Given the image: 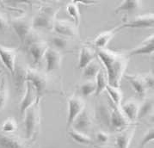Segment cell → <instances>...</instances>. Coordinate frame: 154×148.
Instances as JSON below:
<instances>
[{
  "mask_svg": "<svg viewBox=\"0 0 154 148\" xmlns=\"http://www.w3.org/2000/svg\"><path fill=\"white\" fill-rule=\"evenodd\" d=\"M66 12L73 19L74 24L76 27H79L80 23V12L79 8L76 2H70L66 5Z\"/></svg>",
  "mask_w": 154,
  "mask_h": 148,
  "instance_id": "32",
  "label": "cell"
},
{
  "mask_svg": "<svg viewBox=\"0 0 154 148\" xmlns=\"http://www.w3.org/2000/svg\"><path fill=\"white\" fill-rule=\"evenodd\" d=\"M85 107V103L84 99L81 98L79 96L72 95L68 97V115L66 120V130H68L73 123L74 120L78 117L84 108Z\"/></svg>",
  "mask_w": 154,
  "mask_h": 148,
  "instance_id": "9",
  "label": "cell"
},
{
  "mask_svg": "<svg viewBox=\"0 0 154 148\" xmlns=\"http://www.w3.org/2000/svg\"><path fill=\"white\" fill-rule=\"evenodd\" d=\"M109 140H110L109 134L103 130L97 131L95 134V141L98 144V146H105L109 143Z\"/></svg>",
  "mask_w": 154,
  "mask_h": 148,
  "instance_id": "34",
  "label": "cell"
},
{
  "mask_svg": "<svg viewBox=\"0 0 154 148\" xmlns=\"http://www.w3.org/2000/svg\"><path fill=\"white\" fill-rule=\"evenodd\" d=\"M124 78L128 81L133 89L140 97L145 98L147 96L148 89L143 80V77L140 74H128L125 73Z\"/></svg>",
  "mask_w": 154,
  "mask_h": 148,
  "instance_id": "17",
  "label": "cell"
},
{
  "mask_svg": "<svg viewBox=\"0 0 154 148\" xmlns=\"http://www.w3.org/2000/svg\"><path fill=\"white\" fill-rule=\"evenodd\" d=\"M53 29L54 30L56 35L66 37L69 39H74L79 36L78 27L68 20L64 19H56Z\"/></svg>",
  "mask_w": 154,
  "mask_h": 148,
  "instance_id": "11",
  "label": "cell"
},
{
  "mask_svg": "<svg viewBox=\"0 0 154 148\" xmlns=\"http://www.w3.org/2000/svg\"><path fill=\"white\" fill-rule=\"evenodd\" d=\"M43 60H45V62H46L45 72L48 74L53 73L54 71L60 69L61 66L62 53L57 51L51 47H48L45 53Z\"/></svg>",
  "mask_w": 154,
  "mask_h": 148,
  "instance_id": "13",
  "label": "cell"
},
{
  "mask_svg": "<svg viewBox=\"0 0 154 148\" xmlns=\"http://www.w3.org/2000/svg\"><path fill=\"white\" fill-rule=\"evenodd\" d=\"M0 148H29L25 142L15 134L0 131Z\"/></svg>",
  "mask_w": 154,
  "mask_h": 148,
  "instance_id": "15",
  "label": "cell"
},
{
  "mask_svg": "<svg viewBox=\"0 0 154 148\" xmlns=\"http://www.w3.org/2000/svg\"><path fill=\"white\" fill-rule=\"evenodd\" d=\"M27 68L24 66H16L13 79L17 92L18 94H22L25 91L27 84Z\"/></svg>",
  "mask_w": 154,
  "mask_h": 148,
  "instance_id": "20",
  "label": "cell"
},
{
  "mask_svg": "<svg viewBox=\"0 0 154 148\" xmlns=\"http://www.w3.org/2000/svg\"><path fill=\"white\" fill-rule=\"evenodd\" d=\"M97 59V53L96 50L91 46H84L82 47L79 52V68L81 71L88 64Z\"/></svg>",
  "mask_w": 154,
  "mask_h": 148,
  "instance_id": "22",
  "label": "cell"
},
{
  "mask_svg": "<svg viewBox=\"0 0 154 148\" xmlns=\"http://www.w3.org/2000/svg\"><path fill=\"white\" fill-rule=\"evenodd\" d=\"M27 81L30 82L35 89L37 98L40 100L48 93H57L52 88L50 74L42 72L37 68H27Z\"/></svg>",
  "mask_w": 154,
  "mask_h": 148,
  "instance_id": "2",
  "label": "cell"
},
{
  "mask_svg": "<svg viewBox=\"0 0 154 148\" xmlns=\"http://www.w3.org/2000/svg\"><path fill=\"white\" fill-rule=\"evenodd\" d=\"M118 31H119L118 27H115L110 30L103 31L100 33L93 40L92 42H91L93 48L95 50L106 48L108 44L109 43V42L114 38Z\"/></svg>",
  "mask_w": 154,
  "mask_h": 148,
  "instance_id": "19",
  "label": "cell"
},
{
  "mask_svg": "<svg viewBox=\"0 0 154 148\" xmlns=\"http://www.w3.org/2000/svg\"><path fill=\"white\" fill-rule=\"evenodd\" d=\"M40 101L37 100L34 104L28 109L24 114V130L26 139L30 142H34L37 139L40 132L41 125V109Z\"/></svg>",
  "mask_w": 154,
  "mask_h": 148,
  "instance_id": "3",
  "label": "cell"
},
{
  "mask_svg": "<svg viewBox=\"0 0 154 148\" xmlns=\"http://www.w3.org/2000/svg\"><path fill=\"white\" fill-rule=\"evenodd\" d=\"M50 43L52 44L53 48H54L60 53L71 49V39L59 35H54L51 37Z\"/></svg>",
  "mask_w": 154,
  "mask_h": 148,
  "instance_id": "25",
  "label": "cell"
},
{
  "mask_svg": "<svg viewBox=\"0 0 154 148\" xmlns=\"http://www.w3.org/2000/svg\"><path fill=\"white\" fill-rule=\"evenodd\" d=\"M105 91L109 94L111 101H112V103L115 104L116 106L121 107V103H122V92L121 89L110 86V85H108L106 86Z\"/></svg>",
  "mask_w": 154,
  "mask_h": 148,
  "instance_id": "31",
  "label": "cell"
},
{
  "mask_svg": "<svg viewBox=\"0 0 154 148\" xmlns=\"http://www.w3.org/2000/svg\"><path fill=\"white\" fill-rule=\"evenodd\" d=\"M67 132L70 137L74 141L77 142L78 144H80V145H94V143H95L94 140L88 134H85L79 132V131H76L72 128H70L67 130Z\"/></svg>",
  "mask_w": 154,
  "mask_h": 148,
  "instance_id": "27",
  "label": "cell"
},
{
  "mask_svg": "<svg viewBox=\"0 0 154 148\" xmlns=\"http://www.w3.org/2000/svg\"><path fill=\"white\" fill-rule=\"evenodd\" d=\"M154 51V35L146 37L141 43L128 53V57L134 55H152Z\"/></svg>",
  "mask_w": 154,
  "mask_h": 148,
  "instance_id": "18",
  "label": "cell"
},
{
  "mask_svg": "<svg viewBox=\"0 0 154 148\" xmlns=\"http://www.w3.org/2000/svg\"><path fill=\"white\" fill-rule=\"evenodd\" d=\"M93 124H94L93 113L89 108L85 106L82 112L78 116V117L74 120L71 128L76 131H79L86 134V133L92 129Z\"/></svg>",
  "mask_w": 154,
  "mask_h": 148,
  "instance_id": "7",
  "label": "cell"
},
{
  "mask_svg": "<svg viewBox=\"0 0 154 148\" xmlns=\"http://www.w3.org/2000/svg\"><path fill=\"white\" fill-rule=\"evenodd\" d=\"M135 126L130 125L128 128L118 132L116 136V148H128L135 134Z\"/></svg>",
  "mask_w": 154,
  "mask_h": 148,
  "instance_id": "16",
  "label": "cell"
},
{
  "mask_svg": "<svg viewBox=\"0 0 154 148\" xmlns=\"http://www.w3.org/2000/svg\"><path fill=\"white\" fill-rule=\"evenodd\" d=\"M96 53L97 58L105 68L108 85L120 88L121 81L126 72V68L129 60L128 54L108 48L96 50Z\"/></svg>",
  "mask_w": 154,
  "mask_h": 148,
  "instance_id": "1",
  "label": "cell"
},
{
  "mask_svg": "<svg viewBox=\"0 0 154 148\" xmlns=\"http://www.w3.org/2000/svg\"><path fill=\"white\" fill-rule=\"evenodd\" d=\"M142 8L141 1H123L118 5L116 10L114 11L115 13H119L121 11H128V12H134L140 10Z\"/></svg>",
  "mask_w": 154,
  "mask_h": 148,
  "instance_id": "26",
  "label": "cell"
},
{
  "mask_svg": "<svg viewBox=\"0 0 154 148\" xmlns=\"http://www.w3.org/2000/svg\"><path fill=\"white\" fill-rule=\"evenodd\" d=\"M79 91L81 98H87L96 92L95 80H85L79 86Z\"/></svg>",
  "mask_w": 154,
  "mask_h": 148,
  "instance_id": "29",
  "label": "cell"
},
{
  "mask_svg": "<svg viewBox=\"0 0 154 148\" xmlns=\"http://www.w3.org/2000/svg\"><path fill=\"white\" fill-rule=\"evenodd\" d=\"M121 110L122 111L124 116L127 117L130 123L135 122L138 117L140 103L135 100H129L123 104H121Z\"/></svg>",
  "mask_w": 154,
  "mask_h": 148,
  "instance_id": "21",
  "label": "cell"
},
{
  "mask_svg": "<svg viewBox=\"0 0 154 148\" xmlns=\"http://www.w3.org/2000/svg\"><path fill=\"white\" fill-rule=\"evenodd\" d=\"M59 11L60 8L56 6H45L40 9V11L32 19L33 29L52 30Z\"/></svg>",
  "mask_w": 154,
  "mask_h": 148,
  "instance_id": "4",
  "label": "cell"
},
{
  "mask_svg": "<svg viewBox=\"0 0 154 148\" xmlns=\"http://www.w3.org/2000/svg\"><path fill=\"white\" fill-rule=\"evenodd\" d=\"M154 139V128H151L150 129H148L146 131V133L145 134V135L143 136V139L141 140V141L139 145V148H145L146 146L147 145L148 143L152 142Z\"/></svg>",
  "mask_w": 154,
  "mask_h": 148,
  "instance_id": "35",
  "label": "cell"
},
{
  "mask_svg": "<svg viewBox=\"0 0 154 148\" xmlns=\"http://www.w3.org/2000/svg\"><path fill=\"white\" fill-rule=\"evenodd\" d=\"M143 77V80L146 84V86L148 90H152L153 89V75L151 73H146V74H143L142 75Z\"/></svg>",
  "mask_w": 154,
  "mask_h": 148,
  "instance_id": "37",
  "label": "cell"
},
{
  "mask_svg": "<svg viewBox=\"0 0 154 148\" xmlns=\"http://www.w3.org/2000/svg\"><path fill=\"white\" fill-rule=\"evenodd\" d=\"M95 83H96V92L95 96L99 97L102 93L106 89V86L108 85V80H107V76L105 72H103L102 69L99 72L98 74L97 75L95 79Z\"/></svg>",
  "mask_w": 154,
  "mask_h": 148,
  "instance_id": "30",
  "label": "cell"
},
{
  "mask_svg": "<svg viewBox=\"0 0 154 148\" xmlns=\"http://www.w3.org/2000/svg\"><path fill=\"white\" fill-rule=\"evenodd\" d=\"M37 100H38V98H37L35 89L32 85V84H31L30 82L27 81L24 95H23V97L21 100L20 105H19L20 114L22 116H24L26 110L28 109H29L31 106L36 102Z\"/></svg>",
  "mask_w": 154,
  "mask_h": 148,
  "instance_id": "14",
  "label": "cell"
},
{
  "mask_svg": "<svg viewBox=\"0 0 154 148\" xmlns=\"http://www.w3.org/2000/svg\"><path fill=\"white\" fill-rule=\"evenodd\" d=\"M10 25L11 26L13 30L18 36L21 42L24 44L27 38L33 32V27H32V19L27 17H15L11 19Z\"/></svg>",
  "mask_w": 154,
  "mask_h": 148,
  "instance_id": "6",
  "label": "cell"
},
{
  "mask_svg": "<svg viewBox=\"0 0 154 148\" xmlns=\"http://www.w3.org/2000/svg\"><path fill=\"white\" fill-rule=\"evenodd\" d=\"M153 97L152 96H146L143 98V102L140 104L139 113L137 119H144L149 117L151 115L153 114Z\"/></svg>",
  "mask_w": 154,
  "mask_h": 148,
  "instance_id": "23",
  "label": "cell"
},
{
  "mask_svg": "<svg viewBox=\"0 0 154 148\" xmlns=\"http://www.w3.org/2000/svg\"><path fill=\"white\" fill-rule=\"evenodd\" d=\"M18 55V50L16 48H9L0 45V60L9 72L14 75L17 66V58Z\"/></svg>",
  "mask_w": 154,
  "mask_h": 148,
  "instance_id": "10",
  "label": "cell"
},
{
  "mask_svg": "<svg viewBox=\"0 0 154 148\" xmlns=\"http://www.w3.org/2000/svg\"><path fill=\"white\" fill-rule=\"evenodd\" d=\"M109 116H110V104H106L103 101L99 103L97 107V116L99 121L109 128Z\"/></svg>",
  "mask_w": 154,
  "mask_h": 148,
  "instance_id": "28",
  "label": "cell"
},
{
  "mask_svg": "<svg viewBox=\"0 0 154 148\" xmlns=\"http://www.w3.org/2000/svg\"><path fill=\"white\" fill-rule=\"evenodd\" d=\"M10 28V22L7 18L6 15L5 13L0 12V31L5 32L9 29Z\"/></svg>",
  "mask_w": 154,
  "mask_h": 148,
  "instance_id": "36",
  "label": "cell"
},
{
  "mask_svg": "<svg viewBox=\"0 0 154 148\" xmlns=\"http://www.w3.org/2000/svg\"><path fill=\"white\" fill-rule=\"evenodd\" d=\"M131 123L127 117L124 116L121 108L115 104H110V116H109V128L114 131L120 132L124 128H128Z\"/></svg>",
  "mask_w": 154,
  "mask_h": 148,
  "instance_id": "8",
  "label": "cell"
},
{
  "mask_svg": "<svg viewBox=\"0 0 154 148\" xmlns=\"http://www.w3.org/2000/svg\"><path fill=\"white\" fill-rule=\"evenodd\" d=\"M154 17L153 13H146L144 15L136 16L127 22L122 25L118 27V29L121 30L126 28H153Z\"/></svg>",
  "mask_w": 154,
  "mask_h": 148,
  "instance_id": "12",
  "label": "cell"
},
{
  "mask_svg": "<svg viewBox=\"0 0 154 148\" xmlns=\"http://www.w3.org/2000/svg\"><path fill=\"white\" fill-rule=\"evenodd\" d=\"M37 34L32 32L30 35L25 41L24 45L32 57L33 62L35 66H39L44 59L45 53L48 48V43L40 39L36 35Z\"/></svg>",
  "mask_w": 154,
  "mask_h": 148,
  "instance_id": "5",
  "label": "cell"
},
{
  "mask_svg": "<svg viewBox=\"0 0 154 148\" xmlns=\"http://www.w3.org/2000/svg\"><path fill=\"white\" fill-rule=\"evenodd\" d=\"M101 63L97 58L82 70L83 77L85 80H95L97 75L101 71Z\"/></svg>",
  "mask_w": 154,
  "mask_h": 148,
  "instance_id": "24",
  "label": "cell"
},
{
  "mask_svg": "<svg viewBox=\"0 0 154 148\" xmlns=\"http://www.w3.org/2000/svg\"><path fill=\"white\" fill-rule=\"evenodd\" d=\"M17 130V124L15 119L8 118L0 127V131L5 134H14Z\"/></svg>",
  "mask_w": 154,
  "mask_h": 148,
  "instance_id": "33",
  "label": "cell"
}]
</instances>
